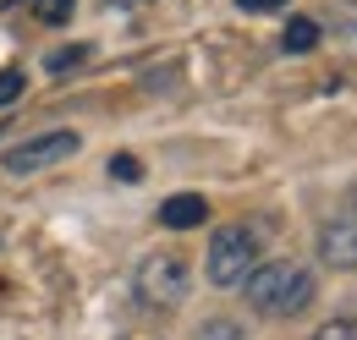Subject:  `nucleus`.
I'll list each match as a JSON object with an SVG mask.
<instances>
[{
	"instance_id": "nucleus-1",
	"label": "nucleus",
	"mask_w": 357,
	"mask_h": 340,
	"mask_svg": "<svg viewBox=\"0 0 357 340\" xmlns=\"http://www.w3.org/2000/svg\"><path fill=\"white\" fill-rule=\"evenodd\" d=\"M242 291H248V307H253V313H264V318H291V313H303L313 302L319 280H313V269H303V263L275 258V263H259V269L242 280Z\"/></svg>"
},
{
	"instance_id": "nucleus-2",
	"label": "nucleus",
	"mask_w": 357,
	"mask_h": 340,
	"mask_svg": "<svg viewBox=\"0 0 357 340\" xmlns=\"http://www.w3.org/2000/svg\"><path fill=\"white\" fill-rule=\"evenodd\" d=\"M264 263V236L248 225V219H236V225H220L215 236H209V258H204V275H209V286H220V291H236L253 269Z\"/></svg>"
},
{
	"instance_id": "nucleus-3",
	"label": "nucleus",
	"mask_w": 357,
	"mask_h": 340,
	"mask_svg": "<svg viewBox=\"0 0 357 340\" xmlns=\"http://www.w3.org/2000/svg\"><path fill=\"white\" fill-rule=\"evenodd\" d=\"M187 286H192V275H187V263H181L176 253H154L143 258V269L132 275V291L143 307H181V297H187Z\"/></svg>"
},
{
	"instance_id": "nucleus-4",
	"label": "nucleus",
	"mask_w": 357,
	"mask_h": 340,
	"mask_svg": "<svg viewBox=\"0 0 357 340\" xmlns=\"http://www.w3.org/2000/svg\"><path fill=\"white\" fill-rule=\"evenodd\" d=\"M83 148V137L72 127H55V132H39V137H28V143H11L6 154H0V165L11 170V176H28V170H50L61 165V160H72Z\"/></svg>"
},
{
	"instance_id": "nucleus-5",
	"label": "nucleus",
	"mask_w": 357,
	"mask_h": 340,
	"mask_svg": "<svg viewBox=\"0 0 357 340\" xmlns=\"http://www.w3.org/2000/svg\"><path fill=\"white\" fill-rule=\"evenodd\" d=\"M319 263L324 269H357V209H341L319 231Z\"/></svg>"
},
{
	"instance_id": "nucleus-6",
	"label": "nucleus",
	"mask_w": 357,
	"mask_h": 340,
	"mask_svg": "<svg viewBox=\"0 0 357 340\" xmlns=\"http://www.w3.org/2000/svg\"><path fill=\"white\" fill-rule=\"evenodd\" d=\"M204 219H209V203H204L198 192H176V198L160 203V225H165V231H192V225H204Z\"/></svg>"
},
{
	"instance_id": "nucleus-7",
	"label": "nucleus",
	"mask_w": 357,
	"mask_h": 340,
	"mask_svg": "<svg viewBox=\"0 0 357 340\" xmlns=\"http://www.w3.org/2000/svg\"><path fill=\"white\" fill-rule=\"evenodd\" d=\"M286 49H291V55H308L313 44H319V22H308V17H291V22H286Z\"/></svg>"
},
{
	"instance_id": "nucleus-8",
	"label": "nucleus",
	"mask_w": 357,
	"mask_h": 340,
	"mask_svg": "<svg viewBox=\"0 0 357 340\" xmlns=\"http://www.w3.org/2000/svg\"><path fill=\"white\" fill-rule=\"evenodd\" d=\"M22 6H33V17H39V22H50V28L72 22V0H22Z\"/></svg>"
},
{
	"instance_id": "nucleus-9",
	"label": "nucleus",
	"mask_w": 357,
	"mask_h": 340,
	"mask_svg": "<svg viewBox=\"0 0 357 340\" xmlns=\"http://www.w3.org/2000/svg\"><path fill=\"white\" fill-rule=\"evenodd\" d=\"M308 340H357V318H330V324H319Z\"/></svg>"
},
{
	"instance_id": "nucleus-10",
	"label": "nucleus",
	"mask_w": 357,
	"mask_h": 340,
	"mask_svg": "<svg viewBox=\"0 0 357 340\" xmlns=\"http://www.w3.org/2000/svg\"><path fill=\"white\" fill-rule=\"evenodd\" d=\"M83 55H89V44H72V49H55L45 66L50 72H66V66H83Z\"/></svg>"
},
{
	"instance_id": "nucleus-11",
	"label": "nucleus",
	"mask_w": 357,
	"mask_h": 340,
	"mask_svg": "<svg viewBox=\"0 0 357 340\" xmlns=\"http://www.w3.org/2000/svg\"><path fill=\"white\" fill-rule=\"evenodd\" d=\"M110 176H121V181H137V176H143V165H137L132 154H110Z\"/></svg>"
},
{
	"instance_id": "nucleus-12",
	"label": "nucleus",
	"mask_w": 357,
	"mask_h": 340,
	"mask_svg": "<svg viewBox=\"0 0 357 340\" xmlns=\"http://www.w3.org/2000/svg\"><path fill=\"white\" fill-rule=\"evenodd\" d=\"M22 93V72H0V105H11Z\"/></svg>"
},
{
	"instance_id": "nucleus-13",
	"label": "nucleus",
	"mask_w": 357,
	"mask_h": 340,
	"mask_svg": "<svg viewBox=\"0 0 357 340\" xmlns=\"http://www.w3.org/2000/svg\"><path fill=\"white\" fill-rule=\"evenodd\" d=\"M242 11H253V17H264V11H280V6H291V0H236Z\"/></svg>"
},
{
	"instance_id": "nucleus-14",
	"label": "nucleus",
	"mask_w": 357,
	"mask_h": 340,
	"mask_svg": "<svg viewBox=\"0 0 357 340\" xmlns=\"http://www.w3.org/2000/svg\"><path fill=\"white\" fill-rule=\"evenodd\" d=\"M352 209H357V203H352Z\"/></svg>"
}]
</instances>
